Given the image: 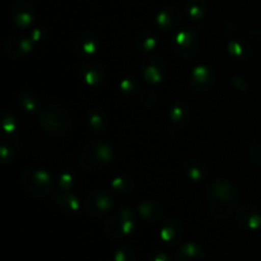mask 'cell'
Here are the masks:
<instances>
[{
	"mask_svg": "<svg viewBox=\"0 0 261 261\" xmlns=\"http://www.w3.org/2000/svg\"><path fill=\"white\" fill-rule=\"evenodd\" d=\"M87 124H88V127L91 129L92 133H94V134H103L106 132L107 126H109V120H107L105 112L93 110V111L88 114Z\"/></svg>",
	"mask_w": 261,
	"mask_h": 261,
	"instance_id": "25",
	"label": "cell"
},
{
	"mask_svg": "<svg viewBox=\"0 0 261 261\" xmlns=\"http://www.w3.org/2000/svg\"><path fill=\"white\" fill-rule=\"evenodd\" d=\"M79 74H81L84 83L92 87L102 84L106 78L103 66L97 61L92 60V59L91 60H84V63L81 65V69H79Z\"/></svg>",
	"mask_w": 261,
	"mask_h": 261,
	"instance_id": "15",
	"label": "cell"
},
{
	"mask_svg": "<svg viewBox=\"0 0 261 261\" xmlns=\"http://www.w3.org/2000/svg\"><path fill=\"white\" fill-rule=\"evenodd\" d=\"M140 98H142V102L144 106L150 107L154 105L155 99H157V94H155V92L153 89H145V91H143Z\"/></svg>",
	"mask_w": 261,
	"mask_h": 261,
	"instance_id": "34",
	"label": "cell"
},
{
	"mask_svg": "<svg viewBox=\"0 0 261 261\" xmlns=\"http://www.w3.org/2000/svg\"><path fill=\"white\" fill-rule=\"evenodd\" d=\"M46 33H43V28H36V30L32 31V33H31V38H32L35 42H37V41H41L42 38H45Z\"/></svg>",
	"mask_w": 261,
	"mask_h": 261,
	"instance_id": "35",
	"label": "cell"
},
{
	"mask_svg": "<svg viewBox=\"0 0 261 261\" xmlns=\"http://www.w3.org/2000/svg\"><path fill=\"white\" fill-rule=\"evenodd\" d=\"M158 43H160V38H158L157 33H154L153 31H143L134 40V46L140 51L154 50Z\"/></svg>",
	"mask_w": 261,
	"mask_h": 261,
	"instance_id": "24",
	"label": "cell"
},
{
	"mask_svg": "<svg viewBox=\"0 0 261 261\" xmlns=\"http://www.w3.org/2000/svg\"><path fill=\"white\" fill-rule=\"evenodd\" d=\"M114 206V198L106 190H93L87 194L83 201V209L89 217L102 218Z\"/></svg>",
	"mask_w": 261,
	"mask_h": 261,
	"instance_id": "7",
	"label": "cell"
},
{
	"mask_svg": "<svg viewBox=\"0 0 261 261\" xmlns=\"http://www.w3.org/2000/svg\"><path fill=\"white\" fill-rule=\"evenodd\" d=\"M35 41L25 36H13L5 42V51L13 59H22L32 51Z\"/></svg>",
	"mask_w": 261,
	"mask_h": 261,
	"instance_id": "16",
	"label": "cell"
},
{
	"mask_svg": "<svg viewBox=\"0 0 261 261\" xmlns=\"http://www.w3.org/2000/svg\"><path fill=\"white\" fill-rule=\"evenodd\" d=\"M140 73L148 83H161L167 74V64L160 56H149L143 60L140 65Z\"/></svg>",
	"mask_w": 261,
	"mask_h": 261,
	"instance_id": "8",
	"label": "cell"
},
{
	"mask_svg": "<svg viewBox=\"0 0 261 261\" xmlns=\"http://www.w3.org/2000/svg\"><path fill=\"white\" fill-rule=\"evenodd\" d=\"M186 17L189 20L198 22L205 17L206 3L205 0H189L185 8Z\"/></svg>",
	"mask_w": 261,
	"mask_h": 261,
	"instance_id": "26",
	"label": "cell"
},
{
	"mask_svg": "<svg viewBox=\"0 0 261 261\" xmlns=\"http://www.w3.org/2000/svg\"><path fill=\"white\" fill-rule=\"evenodd\" d=\"M15 148L12 144H7V143H3L2 147H0V157H2L3 163H9L13 162L15 158Z\"/></svg>",
	"mask_w": 261,
	"mask_h": 261,
	"instance_id": "29",
	"label": "cell"
},
{
	"mask_svg": "<svg viewBox=\"0 0 261 261\" xmlns=\"http://www.w3.org/2000/svg\"><path fill=\"white\" fill-rule=\"evenodd\" d=\"M216 82V71L208 65H199L191 70L189 83L193 89L198 92H205L213 87Z\"/></svg>",
	"mask_w": 261,
	"mask_h": 261,
	"instance_id": "10",
	"label": "cell"
},
{
	"mask_svg": "<svg viewBox=\"0 0 261 261\" xmlns=\"http://www.w3.org/2000/svg\"><path fill=\"white\" fill-rule=\"evenodd\" d=\"M54 201L66 216H76L82 208L79 199L70 190L59 189L54 193Z\"/></svg>",
	"mask_w": 261,
	"mask_h": 261,
	"instance_id": "17",
	"label": "cell"
},
{
	"mask_svg": "<svg viewBox=\"0 0 261 261\" xmlns=\"http://www.w3.org/2000/svg\"><path fill=\"white\" fill-rule=\"evenodd\" d=\"M170 119L175 126L185 127L191 119V111L188 105L182 101L175 102L170 110Z\"/></svg>",
	"mask_w": 261,
	"mask_h": 261,
	"instance_id": "20",
	"label": "cell"
},
{
	"mask_svg": "<svg viewBox=\"0 0 261 261\" xmlns=\"http://www.w3.org/2000/svg\"><path fill=\"white\" fill-rule=\"evenodd\" d=\"M114 158V149L103 140H89L81 149L78 162L82 168L89 172H96L109 165Z\"/></svg>",
	"mask_w": 261,
	"mask_h": 261,
	"instance_id": "3",
	"label": "cell"
},
{
	"mask_svg": "<svg viewBox=\"0 0 261 261\" xmlns=\"http://www.w3.org/2000/svg\"><path fill=\"white\" fill-rule=\"evenodd\" d=\"M111 188L116 194L126 195V194L132 193L133 189H134V181L129 176L120 175L111 181Z\"/></svg>",
	"mask_w": 261,
	"mask_h": 261,
	"instance_id": "27",
	"label": "cell"
},
{
	"mask_svg": "<svg viewBox=\"0 0 261 261\" xmlns=\"http://www.w3.org/2000/svg\"><path fill=\"white\" fill-rule=\"evenodd\" d=\"M226 32L227 38V50L231 54L233 58H236L237 60H249L252 56V46L251 43L249 42L245 38L240 37L239 35L234 33V30H232V33L228 32V31H224Z\"/></svg>",
	"mask_w": 261,
	"mask_h": 261,
	"instance_id": "11",
	"label": "cell"
},
{
	"mask_svg": "<svg viewBox=\"0 0 261 261\" xmlns=\"http://www.w3.org/2000/svg\"><path fill=\"white\" fill-rule=\"evenodd\" d=\"M208 208L216 219H226L236 211L240 201V191L229 180L218 178L206 190Z\"/></svg>",
	"mask_w": 261,
	"mask_h": 261,
	"instance_id": "1",
	"label": "cell"
},
{
	"mask_svg": "<svg viewBox=\"0 0 261 261\" xmlns=\"http://www.w3.org/2000/svg\"><path fill=\"white\" fill-rule=\"evenodd\" d=\"M15 105L18 109H20L24 112H35L40 111V98L36 96L33 92L30 91H23L17 94L15 97Z\"/></svg>",
	"mask_w": 261,
	"mask_h": 261,
	"instance_id": "23",
	"label": "cell"
},
{
	"mask_svg": "<svg viewBox=\"0 0 261 261\" xmlns=\"http://www.w3.org/2000/svg\"><path fill=\"white\" fill-rule=\"evenodd\" d=\"M168 255L165 254V252H155V254H153L152 256H150V261H168Z\"/></svg>",
	"mask_w": 261,
	"mask_h": 261,
	"instance_id": "36",
	"label": "cell"
},
{
	"mask_svg": "<svg viewBox=\"0 0 261 261\" xmlns=\"http://www.w3.org/2000/svg\"><path fill=\"white\" fill-rule=\"evenodd\" d=\"M199 46H200V37L193 28H182L173 36L172 50L177 58L190 59L198 53Z\"/></svg>",
	"mask_w": 261,
	"mask_h": 261,
	"instance_id": "6",
	"label": "cell"
},
{
	"mask_svg": "<svg viewBox=\"0 0 261 261\" xmlns=\"http://www.w3.org/2000/svg\"><path fill=\"white\" fill-rule=\"evenodd\" d=\"M137 216L130 208H122L112 214L105 223V232L112 239H121L134 231Z\"/></svg>",
	"mask_w": 261,
	"mask_h": 261,
	"instance_id": "5",
	"label": "cell"
},
{
	"mask_svg": "<svg viewBox=\"0 0 261 261\" xmlns=\"http://www.w3.org/2000/svg\"><path fill=\"white\" fill-rule=\"evenodd\" d=\"M114 261H135V252L127 245H122L115 251Z\"/></svg>",
	"mask_w": 261,
	"mask_h": 261,
	"instance_id": "28",
	"label": "cell"
},
{
	"mask_svg": "<svg viewBox=\"0 0 261 261\" xmlns=\"http://www.w3.org/2000/svg\"><path fill=\"white\" fill-rule=\"evenodd\" d=\"M184 224L177 217H170L163 222L161 228V239L168 246H175L182 240Z\"/></svg>",
	"mask_w": 261,
	"mask_h": 261,
	"instance_id": "13",
	"label": "cell"
},
{
	"mask_svg": "<svg viewBox=\"0 0 261 261\" xmlns=\"http://www.w3.org/2000/svg\"><path fill=\"white\" fill-rule=\"evenodd\" d=\"M73 184L74 177L70 172L61 173L60 177H59V185H60V189H63V190H70Z\"/></svg>",
	"mask_w": 261,
	"mask_h": 261,
	"instance_id": "33",
	"label": "cell"
},
{
	"mask_svg": "<svg viewBox=\"0 0 261 261\" xmlns=\"http://www.w3.org/2000/svg\"><path fill=\"white\" fill-rule=\"evenodd\" d=\"M234 218H236V223L242 229L257 231L261 228V211L256 206H242L236 212Z\"/></svg>",
	"mask_w": 261,
	"mask_h": 261,
	"instance_id": "12",
	"label": "cell"
},
{
	"mask_svg": "<svg viewBox=\"0 0 261 261\" xmlns=\"http://www.w3.org/2000/svg\"><path fill=\"white\" fill-rule=\"evenodd\" d=\"M184 172L194 182H201L208 176V168L201 161L188 160L184 162Z\"/></svg>",
	"mask_w": 261,
	"mask_h": 261,
	"instance_id": "22",
	"label": "cell"
},
{
	"mask_svg": "<svg viewBox=\"0 0 261 261\" xmlns=\"http://www.w3.org/2000/svg\"><path fill=\"white\" fill-rule=\"evenodd\" d=\"M20 182L28 194L35 198H45L53 191V176L45 170L36 167L25 168L20 175Z\"/></svg>",
	"mask_w": 261,
	"mask_h": 261,
	"instance_id": "4",
	"label": "cell"
},
{
	"mask_svg": "<svg viewBox=\"0 0 261 261\" xmlns=\"http://www.w3.org/2000/svg\"><path fill=\"white\" fill-rule=\"evenodd\" d=\"M138 213L144 221L158 222L163 216V206L158 201L145 200L138 206Z\"/></svg>",
	"mask_w": 261,
	"mask_h": 261,
	"instance_id": "21",
	"label": "cell"
},
{
	"mask_svg": "<svg viewBox=\"0 0 261 261\" xmlns=\"http://www.w3.org/2000/svg\"><path fill=\"white\" fill-rule=\"evenodd\" d=\"M2 126L7 133H13L17 129V122H15L14 117L12 115L4 112L2 116Z\"/></svg>",
	"mask_w": 261,
	"mask_h": 261,
	"instance_id": "31",
	"label": "cell"
},
{
	"mask_svg": "<svg viewBox=\"0 0 261 261\" xmlns=\"http://www.w3.org/2000/svg\"><path fill=\"white\" fill-rule=\"evenodd\" d=\"M138 88H139V86H138V83L134 79L127 78L124 79V81L120 83V89H121V92H124V93H135Z\"/></svg>",
	"mask_w": 261,
	"mask_h": 261,
	"instance_id": "32",
	"label": "cell"
},
{
	"mask_svg": "<svg viewBox=\"0 0 261 261\" xmlns=\"http://www.w3.org/2000/svg\"><path fill=\"white\" fill-rule=\"evenodd\" d=\"M176 261H206L203 250L194 242H186L176 250Z\"/></svg>",
	"mask_w": 261,
	"mask_h": 261,
	"instance_id": "19",
	"label": "cell"
},
{
	"mask_svg": "<svg viewBox=\"0 0 261 261\" xmlns=\"http://www.w3.org/2000/svg\"><path fill=\"white\" fill-rule=\"evenodd\" d=\"M38 124L48 137L61 138L70 132L73 119L66 107L53 103L38 111Z\"/></svg>",
	"mask_w": 261,
	"mask_h": 261,
	"instance_id": "2",
	"label": "cell"
},
{
	"mask_svg": "<svg viewBox=\"0 0 261 261\" xmlns=\"http://www.w3.org/2000/svg\"><path fill=\"white\" fill-rule=\"evenodd\" d=\"M181 17H182V13L180 9L175 7H170L163 9L162 12H160V14L155 18V24L158 28L163 31H171L175 30L181 22Z\"/></svg>",
	"mask_w": 261,
	"mask_h": 261,
	"instance_id": "18",
	"label": "cell"
},
{
	"mask_svg": "<svg viewBox=\"0 0 261 261\" xmlns=\"http://www.w3.org/2000/svg\"><path fill=\"white\" fill-rule=\"evenodd\" d=\"M74 51L79 58L91 60L99 50V40L94 33L83 32L74 40Z\"/></svg>",
	"mask_w": 261,
	"mask_h": 261,
	"instance_id": "9",
	"label": "cell"
},
{
	"mask_svg": "<svg viewBox=\"0 0 261 261\" xmlns=\"http://www.w3.org/2000/svg\"><path fill=\"white\" fill-rule=\"evenodd\" d=\"M12 20L18 28H28L35 20V8L27 0H19L12 8Z\"/></svg>",
	"mask_w": 261,
	"mask_h": 261,
	"instance_id": "14",
	"label": "cell"
},
{
	"mask_svg": "<svg viewBox=\"0 0 261 261\" xmlns=\"http://www.w3.org/2000/svg\"><path fill=\"white\" fill-rule=\"evenodd\" d=\"M232 82H233V84L239 89H246L247 86H245V84H241V83H244V81H242L240 76H233V78H232Z\"/></svg>",
	"mask_w": 261,
	"mask_h": 261,
	"instance_id": "37",
	"label": "cell"
},
{
	"mask_svg": "<svg viewBox=\"0 0 261 261\" xmlns=\"http://www.w3.org/2000/svg\"><path fill=\"white\" fill-rule=\"evenodd\" d=\"M250 158L255 165L261 167V134L252 142L250 148Z\"/></svg>",
	"mask_w": 261,
	"mask_h": 261,
	"instance_id": "30",
	"label": "cell"
}]
</instances>
